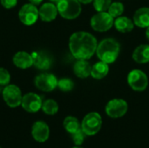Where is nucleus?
<instances>
[{"mask_svg": "<svg viewBox=\"0 0 149 148\" xmlns=\"http://www.w3.org/2000/svg\"><path fill=\"white\" fill-rule=\"evenodd\" d=\"M120 45L114 38H105L98 44L96 54L100 60L107 64L113 63L119 57Z\"/></svg>", "mask_w": 149, "mask_h": 148, "instance_id": "obj_2", "label": "nucleus"}, {"mask_svg": "<svg viewBox=\"0 0 149 148\" xmlns=\"http://www.w3.org/2000/svg\"><path fill=\"white\" fill-rule=\"evenodd\" d=\"M33 57V65L42 71H46L51 68L52 65V58L44 51H36L31 54Z\"/></svg>", "mask_w": 149, "mask_h": 148, "instance_id": "obj_13", "label": "nucleus"}, {"mask_svg": "<svg viewBox=\"0 0 149 148\" xmlns=\"http://www.w3.org/2000/svg\"><path fill=\"white\" fill-rule=\"evenodd\" d=\"M133 59L138 64H146L149 62V44H141L135 48L133 52Z\"/></svg>", "mask_w": 149, "mask_h": 148, "instance_id": "obj_18", "label": "nucleus"}, {"mask_svg": "<svg viewBox=\"0 0 149 148\" xmlns=\"http://www.w3.org/2000/svg\"><path fill=\"white\" fill-rule=\"evenodd\" d=\"M107 12L113 17L117 18L120 17L124 12V5L121 2H113L111 3L107 10Z\"/></svg>", "mask_w": 149, "mask_h": 148, "instance_id": "obj_23", "label": "nucleus"}, {"mask_svg": "<svg viewBox=\"0 0 149 148\" xmlns=\"http://www.w3.org/2000/svg\"><path fill=\"white\" fill-rule=\"evenodd\" d=\"M92 65L86 59H77L73 65L74 74L80 79H86L91 76Z\"/></svg>", "mask_w": 149, "mask_h": 148, "instance_id": "obj_16", "label": "nucleus"}, {"mask_svg": "<svg viewBox=\"0 0 149 148\" xmlns=\"http://www.w3.org/2000/svg\"><path fill=\"white\" fill-rule=\"evenodd\" d=\"M128 111V104L122 99H113L107 102L105 112L107 115L112 119H119L123 117Z\"/></svg>", "mask_w": 149, "mask_h": 148, "instance_id": "obj_8", "label": "nucleus"}, {"mask_svg": "<svg viewBox=\"0 0 149 148\" xmlns=\"http://www.w3.org/2000/svg\"><path fill=\"white\" fill-rule=\"evenodd\" d=\"M63 126L65 130L70 134L75 133L79 128H81V123H79V120L73 116H67L65 118L63 121Z\"/></svg>", "mask_w": 149, "mask_h": 148, "instance_id": "obj_21", "label": "nucleus"}, {"mask_svg": "<svg viewBox=\"0 0 149 148\" xmlns=\"http://www.w3.org/2000/svg\"><path fill=\"white\" fill-rule=\"evenodd\" d=\"M114 26L118 31L121 33H127L133 31L134 27V23L127 17L120 16L114 20Z\"/></svg>", "mask_w": 149, "mask_h": 148, "instance_id": "obj_19", "label": "nucleus"}, {"mask_svg": "<svg viewBox=\"0 0 149 148\" xmlns=\"http://www.w3.org/2000/svg\"><path fill=\"white\" fill-rule=\"evenodd\" d=\"M102 123L100 114L96 112H92L83 118L81 121V129L86 136H93L101 130Z\"/></svg>", "mask_w": 149, "mask_h": 148, "instance_id": "obj_4", "label": "nucleus"}, {"mask_svg": "<svg viewBox=\"0 0 149 148\" xmlns=\"http://www.w3.org/2000/svg\"><path fill=\"white\" fill-rule=\"evenodd\" d=\"M29 1H30L31 3L35 4V5H38V4H40L43 0H29Z\"/></svg>", "mask_w": 149, "mask_h": 148, "instance_id": "obj_29", "label": "nucleus"}, {"mask_svg": "<svg viewBox=\"0 0 149 148\" xmlns=\"http://www.w3.org/2000/svg\"><path fill=\"white\" fill-rule=\"evenodd\" d=\"M1 4L5 9H11L17 3V0H0Z\"/></svg>", "mask_w": 149, "mask_h": 148, "instance_id": "obj_28", "label": "nucleus"}, {"mask_svg": "<svg viewBox=\"0 0 149 148\" xmlns=\"http://www.w3.org/2000/svg\"><path fill=\"white\" fill-rule=\"evenodd\" d=\"M18 17L20 22L24 25H32L34 24L39 17L38 9L35 4L25 3L24 4L18 11Z\"/></svg>", "mask_w": 149, "mask_h": 148, "instance_id": "obj_9", "label": "nucleus"}, {"mask_svg": "<svg viewBox=\"0 0 149 148\" xmlns=\"http://www.w3.org/2000/svg\"><path fill=\"white\" fill-rule=\"evenodd\" d=\"M58 87L63 92H70L74 87V83L71 79L63 78L58 81Z\"/></svg>", "mask_w": 149, "mask_h": 148, "instance_id": "obj_24", "label": "nucleus"}, {"mask_svg": "<svg viewBox=\"0 0 149 148\" xmlns=\"http://www.w3.org/2000/svg\"><path fill=\"white\" fill-rule=\"evenodd\" d=\"M10 72L3 68L0 67V86H6L10 84Z\"/></svg>", "mask_w": 149, "mask_h": 148, "instance_id": "obj_27", "label": "nucleus"}, {"mask_svg": "<svg viewBox=\"0 0 149 148\" xmlns=\"http://www.w3.org/2000/svg\"><path fill=\"white\" fill-rule=\"evenodd\" d=\"M56 5L58 14L65 19L77 18L82 10L81 3L79 0H60Z\"/></svg>", "mask_w": 149, "mask_h": 148, "instance_id": "obj_3", "label": "nucleus"}, {"mask_svg": "<svg viewBox=\"0 0 149 148\" xmlns=\"http://www.w3.org/2000/svg\"><path fill=\"white\" fill-rule=\"evenodd\" d=\"M72 148H83L81 146H74V147H72Z\"/></svg>", "mask_w": 149, "mask_h": 148, "instance_id": "obj_33", "label": "nucleus"}, {"mask_svg": "<svg viewBox=\"0 0 149 148\" xmlns=\"http://www.w3.org/2000/svg\"><path fill=\"white\" fill-rule=\"evenodd\" d=\"M127 83L134 91L143 92L148 85V79L144 72L139 69H134L128 73Z\"/></svg>", "mask_w": 149, "mask_h": 148, "instance_id": "obj_7", "label": "nucleus"}, {"mask_svg": "<svg viewBox=\"0 0 149 148\" xmlns=\"http://www.w3.org/2000/svg\"><path fill=\"white\" fill-rule=\"evenodd\" d=\"M71 135H72V140L75 144V146H81L84 143L85 139L86 137V134L83 132L81 128H79L78 131L72 133Z\"/></svg>", "mask_w": 149, "mask_h": 148, "instance_id": "obj_26", "label": "nucleus"}, {"mask_svg": "<svg viewBox=\"0 0 149 148\" xmlns=\"http://www.w3.org/2000/svg\"><path fill=\"white\" fill-rule=\"evenodd\" d=\"M109 72V65L107 63L103 61H99L92 66L91 77L95 79H101L105 78Z\"/></svg>", "mask_w": 149, "mask_h": 148, "instance_id": "obj_20", "label": "nucleus"}, {"mask_svg": "<svg viewBox=\"0 0 149 148\" xmlns=\"http://www.w3.org/2000/svg\"><path fill=\"white\" fill-rule=\"evenodd\" d=\"M2 96L8 106L11 108H16L21 106L23 95L20 88L16 85H7L6 86H4Z\"/></svg>", "mask_w": 149, "mask_h": 148, "instance_id": "obj_6", "label": "nucleus"}, {"mask_svg": "<svg viewBox=\"0 0 149 148\" xmlns=\"http://www.w3.org/2000/svg\"><path fill=\"white\" fill-rule=\"evenodd\" d=\"M49 1H50L51 3H53L57 4V3H58V2H59L60 0H49Z\"/></svg>", "mask_w": 149, "mask_h": 148, "instance_id": "obj_32", "label": "nucleus"}, {"mask_svg": "<svg viewBox=\"0 0 149 148\" xmlns=\"http://www.w3.org/2000/svg\"><path fill=\"white\" fill-rule=\"evenodd\" d=\"M58 79L52 73H41L35 78L34 83L36 87L42 92H52L58 87Z\"/></svg>", "mask_w": 149, "mask_h": 148, "instance_id": "obj_10", "label": "nucleus"}, {"mask_svg": "<svg viewBox=\"0 0 149 148\" xmlns=\"http://www.w3.org/2000/svg\"><path fill=\"white\" fill-rule=\"evenodd\" d=\"M91 27L99 32L110 30L114 24V18L107 11H100L91 17Z\"/></svg>", "mask_w": 149, "mask_h": 148, "instance_id": "obj_5", "label": "nucleus"}, {"mask_svg": "<svg viewBox=\"0 0 149 148\" xmlns=\"http://www.w3.org/2000/svg\"><path fill=\"white\" fill-rule=\"evenodd\" d=\"M41 109L47 115H55L58 112V104L54 99H49L43 102Z\"/></svg>", "mask_w": 149, "mask_h": 148, "instance_id": "obj_22", "label": "nucleus"}, {"mask_svg": "<svg viewBox=\"0 0 149 148\" xmlns=\"http://www.w3.org/2000/svg\"><path fill=\"white\" fill-rule=\"evenodd\" d=\"M42 99L39 95L34 92H29L23 96L21 106L24 111L31 113H35L42 108Z\"/></svg>", "mask_w": 149, "mask_h": 148, "instance_id": "obj_11", "label": "nucleus"}, {"mask_svg": "<svg viewBox=\"0 0 149 148\" xmlns=\"http://www.w3.org/2000/svg\"><path fill=\"white\" fill-rule=\"evenodd\" d=\"M134 24L140 28L149 26V7H141L138 9L133 17Z\"/></svg>", "mask_w": 149, "mask_h": 148, "instance_id": "obj_17", "label": "nucleus"}, {"mask_svg": "<svg viewBox=\"0 0 149 148\" xmlns=\"http://www.w3.org/2000/svg\"><path fill=\"white\" fill-rule=\"evenodd\" d=\"M0 148H2V147H0Z\"/></svg>", "mask_w": 149, "mask_h": 148, "instance_id": "obj_34", "label": "nucleus"}, {"mask_svg": "<svg viewBox=\"0 0 149 148\" xmlns=\"http://www.w3.org/2000/svg\"><path fill=\"white\" fill-rule=\"evenodd\" d=\"M81 3H84V4H87V3H92L93 0H79Z\"/></svg>", "mask_w": 149, "mask_h": 148, "instance_id": "obj_30", "label": "nucleus"}, {"mask_svg": "<svg viewBox=\"0 0 149 148\" xmlns=\"http://www.w3.org/2000/svg\"><path fill=\"white\" fill-rule=\"evenodd\" d=\"M31 136L38 142H45L50 136L49 126L45 121H36L31 127Z\"/></svg>", "mask_w": 149, "mask_h": 148, "instance_id": "obj_12", "label": "nucleus"}, {"mask_svg": "<svg viewBox=\"0 0 149 148\" xmlns=\"http://www.w3.org/2000/svg\"><path fill=\"white\" fill-rule=\"evenodd\" d=\"M13 64L20 69H27L33 65V57L26 51L17 52L12 58Z\"/></svg>", "mask_w": 149, "mask_h": 148, "instance_id": "obj_15", "label": "nucleus"}, {"mask_svg": "<svg viewBox=\"0 0 149 148\" xmlns=\"http://www.w3.org/2000/svg\"><path fill=\"white\" fill-rule=\"evenodd\" d=\"M146 37H147V39L149 41V26L147 27V30H146Z\"/></svg>", "mask_w": 149, "mask_h": 148, "instance_id": "obj_31", "label": "nucleus"}, {"mask_svg": "<svg viewBox=\"0 0 149 148\" xmlns=\"http://www.w3.org/2000/svg\"><path fill=\"white\" fill-rule=\"evenodd\" d=\"M93 6L98 12L107 11L108 8L113 3L112 0H93Z\"/></svg>", "mask_w": 149, "mask_h": 148, "instance_id": "obj_25", "label": "nucleus"}, {"mask_svg": "<svg viewBox=\"0 0 149 148\" xmlns=\"http://www.w3.org/2000/svg\"><path fill=\"white\" fill-rule=\"evenodd\" d=\"M98 41L96 38L86 31H77L69 38V49L76 59L91 58L96 52Z\"/></svg>", "mask_w": 149, "mask_h": 148, "instance_id": "obj_1", "label": "nucleus"}, {"mask_svg": "<svg viewBox=\"0 0 149 148\" xmlns=\"http://www.w3.org/2000/svg\"><path fill=\"white\" fill-rule=\"evenodd\" d=\"M38 14H39V17L41 18L42 21L52 22L57 17V16L58 14L57 5L51 2L45 3L38 9Z\"/></svg>", "mask_w": 149, "mask_h": 148, "instance_id": "obj_14", "label": "nucleus"}]
</instances>
